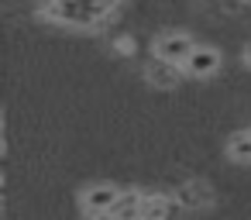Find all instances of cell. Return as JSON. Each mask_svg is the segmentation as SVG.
Masks as SVG:
<instances>
[{
	"label": "cell",
	"mask_w": 251,
	"mask_h": 220,
	"mask_svg": "<svg viewBox=\"0 0 251 220\" xmlns=\"http://www.w3.org/2000/svg\"><path fill=\"white\" fill-rule=\"evenodd\" d=\"M117 199H121V189L114 182H93L79 193V206H83L86 217H110Z\"/></svg>",
	"instance_id": "1"
},
{
	"label": "cell",
	"mask_w": 251,
	"mask_h": 220,
	"mask_svg": "<svg viewBox=\"0 0 251 220\" xmlns=\"http://www.w3.org/2000/svg\"><path fill=\"white\" fill-rule=\"evenodd\" d=\"M220 66H224V59H220V52L213 49V45H193V52L186 55V62H182V73L189 76V79H210V76H217L220 73Z\"/></svg>",
	"instance_id": "2"
},
{
	"label": "cell",
	"mask_w": 251,
	"mask_h": 220,
	"mask_svg": "<svg viewBox=\"0 0 251 220\" xmlns=\"http://www.w3.org/2000/svg\"><path fill=\"white\" fill-rule=\"evenodd\" d=\"M193 35H186V31H165V35H158L155 38V45H151V55L155 59H165V62H176V66H182L186 62V55L193 52Z\"/></svg>",
	"instance_id": "3"
},
{
	"label": "cell",
	"mask_w": 251,
	"mask_h": 220,
	"mask_svg": "<svg viewBox=\"0 0 251 220\" xmlns=\"http://www.w3.org/2000/svg\"><path fill=\"white\" fill-rule=\"evenodd\" d=\"M172 199H176V206H182V210H206V206L213 203V193H210V186H206L203 179H189V182H182V186L172 193Z\"/></svg>",
	"instance_id": "4"
},
{
	"label": "cell",
	"mask_w": 251,
	"mask_h": 220,
	"mask_svg": "<svg viewBox=\"0 0 251 220\" xmlns=\"http://www.w3.org/2000/svg\"><path fill=\"white\" fill-rule=\"evenodd\" d=\"M145 79H148L155 90H176V86L186 79V73H182V66H176V62L151 59V62H148V69H145Z\"/></svg>",
	"instance_id": "5"
},
{
	"label": "cell",
	"mask_w": 251,
	"mask_h": 220,
	"mask_svg": "<svg viewBox=\"0 0 251 220\" xmlns=\"http://www.w3.org/2000/svg\"><path fill=\"white\" fill-rule=\"evenodd\" d=\"M172 206H176L172 196H162V193H141L138 217H141V220H158V217H169Z\"/></svg>",
	"instance_id": "6"
},
{
	"label": "cell",
	"mask_w": 251,
	"mask_h": 220,
	"mask_svg": "<svg viewBox=\"0 0 251 220\" xmlns=\"http://www.w3.org/2000/svg\"><path fill=\"white\" fill-rule=\"evenodd\" d=\"M227 155H230L234 162H241V165H248V162H251V127L234 131V134L227 138Z\"/></svg>",
	"instance_id": "7"
},
{
	"label": "cell",
	"mask_w": 251,
	"mask_h": 220,
	"mask_svg": "<svg viewBox=\"0 0 251 220\" xmlns=\"http://www.w3.org/2000/svg\"><path fill=\"white\" fill-rule=\"evenodd\" d=\"M138 206H141V193H124L121 189V199H117V206L110 210V217H138Z\"/></svg>",
	"instance_id": "8"
},
{
	"label": "cell",
	"mask_w": 251,
	"mask_h": 220,
	"mask_svg": "<svg viewBox=\"0 0 251 220\" xmlns=\"http://www.w3.org/2000/svg\"><path fill=\"white\" fill-rule=\"evenodd\" d=\"M79 4H86V7H93L100 18H110V11L121 4V0H79Z\"/></svg>",
	"instance_id": "9"
},
{
	"label": "cell",
	"mask_w": 251,
	"mask_h": 220,
	"mask_svg": "<svg viewBox=\"0 0 251 220\" xmlns=\"http://www.w3.org/2000/svg\"><path fill=\"white\" fill-rule=\"evenodd\" d=\"M244 66H248V69H251V45H248V49H244Z\"/></svg>",
	"instance_id": "10"
}]
</instances>
